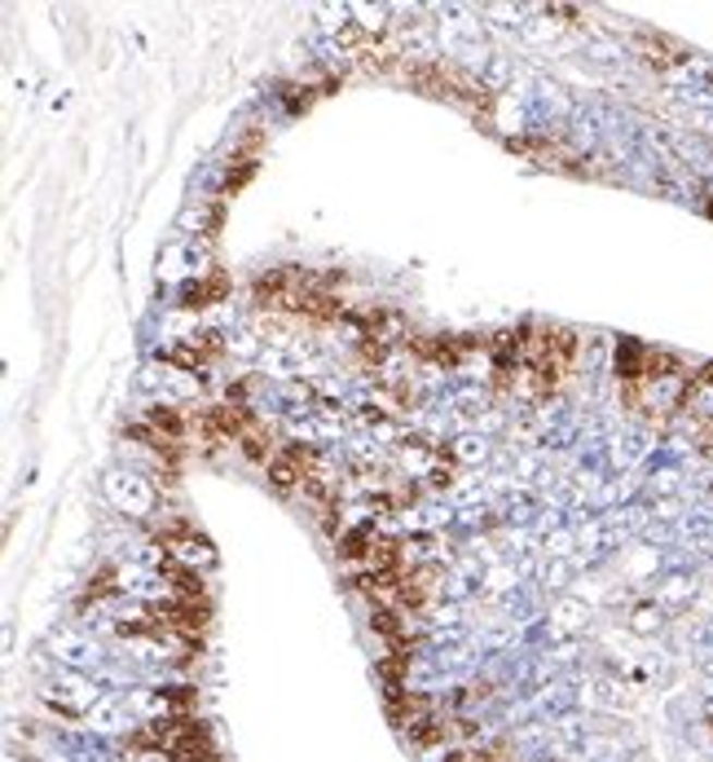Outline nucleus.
<instances>
[{"mask_svg":"<svg viewBox=\"0 0 713 762\" xmlns=\"http://www.w3.org/2000/svg\"><path fill=\"white\" fill-rule=\"evenodd\" d=\"M406 75L419 84V88H427V93H436V97H449V101H458V106H467L471 116H494V93L475 80V75H467V71H458V66H449V62H414V66H406Z\"/></svg>","mask_w":713,"mask_h":762,"instance_id":"nucleus-1","label":"nucleus"},{"mask_svg":"<svg viewBox=\"0 0 713 762\" xmlns=\"http://www.w3.org/2000/svg\"><path fill=\"white\" fill-rule=\"evenodd\" d=\"M265 472H269V485L278 494H291V489H300V485H309L317 476V450L313 446H282L269 459Z\"/></svg>","mask_w":713,"mask_h":762,"instance_id":"nucleus-2","label":"nucleus"},{"mask_svg":"<svg viewBox=\"0 0 713 762\" xmlns=\"http://www.w3.org/2000/svg\"><path fill=\"white\" fill-rule=\"evenodd\" d=\"M150 617H155L159 630H177V634L198 639L203 626L212 621V608H207V600H168V604H155Z\"/></svg>","mask_w":713,"mask_h":762,"instance_id":"nucleus-3","label":"nucleus"},{"mask_svg":"<svg viewBox=\"0 0 713 762\" xmlns=\"http://www.w3.org/2000/svg\"><path fill=\"white\" fill-rule=\"evenodd\" d=\"M216 358H220V340H216V336H203V340L181 344V349L168 353V362H172V366H185V371H203V366L216 362Z\"/></svg>","mask_w":713,"mask_h":762,"instance_id":"nucleus-4","label":"nucleus"},{"mask_svg":"<svg viewBox=\"0 0 713 762\" xmlns=\"http://www.w3.org/2000/svg\"><path fill=\"white\" fill-rule=\"evenodd\" d=\"M225 291H229L225 274H212V278H198V282H190V287L181 291V304H185V309H207V304H216V300H220Z\"/></svg>","mask_w":713,"mask_h":762,"instance_id":"nucleus-5","label":"nucleus"},{"mask_svg":"<svg viewBox=\"0 0 713 762\" xmlns=\"http://www.w3.org/2000/svg\"><path fill=\"white\" fill-rule=\"evenodd\" d=\"M375 529L371 524H362V529H348L343 537H339V556L348 560V565H366V556H371V547H375Z\"/></svg>","mask_w":713,"mask_h":762,"instance_id":"nucleus-6","label":"nucleus"},{"mask_svg":"<svg viewBox=\"0 0 713 762\" xmlns=\"http://www.w3.org/2000/svg\"><path fill=\"white\" fill-rule=\"evenodd\" d=\"M146 427H155L164 442H181V432H185V414L172 410V406H150L146 410Z\"/></svg>","mask_w":713,"mask_h":762,"instance_id":"nucleus-7","label":"nucleus"},{"mask_svg":"<svg viewBox=\"0 0 713 762\" xmlns=\"http://www.w3.org/2000/svg\"><path fill=\"white\" fill-rule=\"evenodd\" d=\"M238 446H243V455H247L252 463H265V468H269V459L278 455V446L269 442V432H265L261 423H256V427H252V432H247V437L238 442Z\"/></svg>","mask_w":713,"mask_h":762,"instance_id":"nucleus-8","label":"nucleus"},{"mask_svg":"<svg viewBox=\"0 0 713 762\" xmlns=\"http://www.w3.org/2000/svg\"><path fill=\"white\" fill-rule=\"evenodd\" d=\"M168 578H172V591H177V600H203V578H198L194 569L168 565Z\"/></svg>","mask_w":713,"mask_h":762,"instance_id":"nucleus-9","label":"nucleus"},{"mask_svg":"<svg viewBox=\"0 0 713 762\" xmlns=\"http://www.w3.org/2000/svg\"><path fill=\"white\" fill-rule=\"evenodd\" d=\"M475 758H481V762H520V758H516V749H511L507 740H498V745L481 749V753H475Z\"/></svg>","mask_w":713,"mask_h":762,"instance_id":"nucleus-10","label":"nucleus"},{"mask_svg":"<svg viewBox=\"0 0 713 762\" xmlns=\"http://www.w3.org/2000/svg\"><path fill=\"white\" fill-rule=\"evenodd\" d=\"M110 591H114L110 573H97V582H88V591H84V604H88V600H101V595H110Z\"/></svg>","mask_w":713,"mask_h":762,"instance_id":"nucleus-11","label":"nucleus"},{"mask_svg":"<svg viewBox=\"0 0 713 762\" xmlns=\"http://www.w3.org/2000/svg\"><path fill=\"white\" fill-rule=\"evenodd\" d=\"M252 172H256V164H247V168H238V172H229V181H225V194H233V190H243V185L252 181Z\"/></svg>","mask_w":713,"mask_h":762,"instance_id":"nucleus-12","label":"nucleus"},{"mask_svg":"<svg viewBox=\"0 0 713 762\" xmlns=\"http://www.w3.org/2000/svg\"><path fill=\"white\" fill-rule=\"evenodd\" d=\"M445 762H481V758H475V753H462V749H454Z\"/></svg>","mask_w":713,"mask_h":762,"instance_id":"nucleus-13","label":"nucleus"}]
</instances>
